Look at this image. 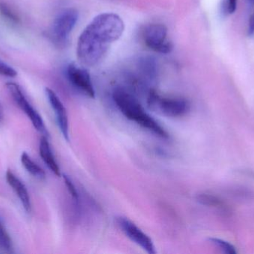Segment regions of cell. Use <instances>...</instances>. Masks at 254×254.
Listing matches in <instances>:
<instances>
[{"mask_svg":"<svg viewBox=\"0 0 254 254\" xmlns=\"http://www.w3.org/2000/svg\"><path fill=\"white\" fill-rule=\"evenodd\" d=\"M78 12L74 8L63 10L55 18L50 30V37L58 45L65 44L78 20Z\"/></svg>","mask_w":254,"mask_h":254,"instance_id":"cell-4","label":"cell"},{"mask_svg":"<svg viewBox=\"0 0 254 254\" xmlns=\"http://www.w3.org/2000/svg\"><path fill=\"white\" fill-rule=\"evenodd\" d=\"M237 7V0H224L222 3V13L225 16L235 13Z\"/></svg>","mask_w":254,"mask_h":254,"instance_id":"cell-18","label":"cell"},{"mask_svg":"<svg viewBox=\"0 0 254 254\" xmlns=\"http://www.w3.org/2000/svg\"><path fill=\"white\" fill-rule=\"evenodd\" d=\"M39 150H40V155L43 161H44L48 168L51 170L55 175L58 177H61V170H60L59 166L55 160V156L52 153V149H51L50 144L48 141L47 137L43 136L40 139V146H39Z\"/></svg>","mask_w":254,"mask_h":254,"instance_id":"cell-11","label":"cell"},{"mask_svg":"<svg viewBox=\"0 0 254 254\" xmlns=\"http://www.w3.org/2000/svg\"><path fill=\"white\" fill-rule=\"evenodd\" d=\"M46 94L49 104H51V107L55 112L60 131L65 140L68 142L70 140L69 122H68L66 109L53 90L49 88H46Z\"/></svg>","mask_w":254,"mask_h":254,"instance_id":"cell-9","label":"cell"},{"mask_svg":"<svg viewBox=\"0 0 254 254\" xmlns=\"http://www.w3.org/2000/svg\"><path fill=\"white\" fill-rule=\"evenodd\" d=\"M113 98L119 111L128 120L135 122L160 138L170 137L165 128L146 113L138 100L131 92L122 88H117L113 92Z\"/></svg>","mask_w":254,"mask_h":254,"instance_id":"cell-2","label":"cell"},{"mask_svg":"<svg viewBox=\"0 0 254 254\" xmlns=\"http://www.w3.org/2000/svg\"><path fill=\"white\" fill-rule=\"evenodd\" d=\"M147 104L153 111L172 118L182 117L186 115L190 108V103L185 98L162 96L154 89L149 90Z\"/></svg>","mask_w":254,"mask_h":254,"instance_id":"cell-3","label":"cell"},{"mask_svg":"<svg viewBox=\"0 0 254 254\" xmlns=\"http://www.w3.org/2000/svg\"><path fill=\"white\" fill-rule=\"evenodd\" d=\"M0 248L4 252H8V253L13 252V244H12L11 239L1 221H0Z\"/></svg>","mask_w":254,"mask_h":254,"instance_id":"cell-14","label":"cell"},{"mask_svg":"<svg viewBox=\"0 0 254 254\" xmlns=\"http://www.w3.org/2000/svg\"><path fill=\"white\" fill-rule=\"evenodd\" d=\"M0 13L3 17L13 23L19 22V16L13 11V9L10 8V6L6 3L0 2Z\"/></svg>","mask_w":254,"mask_h":254,"instance_id":"cell-15","label":"cell"},{"mask_svg":"<svg viewBox=\"0 0 254 254\" xmlns=\"http://www.w3.org/2000/svg\"><path fill=\"white\" fill-rule=\"evenodd\" d=\"M63 177H64L65 186H66L67 189H68V192H69L70 195H71V198L75 201L76 204H78L79 201H80V195H79L78 191H77L75 185L74 184L72 180H71V179L68 176L65 175V174H63Z\"/></svg>","mask_w":254,"mask_h":254,"instance_id":"cell-17","label":"cell"},{"mask_svg":"<svg viewBox=\"0 0 254 254\" xmlns=\"http://www.w3.org/2000/svg\"><path fill=\"white\" fill-rule=\"evenodd\" d=\"M6 86H7L10 95L13 97L15 102L19 106V108L28 116L36 130L39 132L42 133L44 136L48 135L47 130L45 126L43 119L37 113V110L28 102V100L24 95L20 86L14 82H7L6 84Z\"/></svg>","mask_w":254,"mask_h":254,"instance_id":"cell-6","label":"cell"},{"mask_svg":"<svg viewBox=\"0 0 254 254\" xmlns=\"http://www.w3.org/2000/svg\"><path fill=\"white\" fill-rule=\"evenodd\" d=\"M116 223L126 237L146 251L148 254H156V249L152 239L129 219L123 216H119L116 219Z\"/></svg>","mask_w":254,"mask_h":254,"instance_id":"cell-7","label":"cell"},{"mask_svg":"<svg viewBox=\"0 0 254 254\" xmlns=\"http://www.w3.org/2000/svg\"><path fill=\"white\" fill-rule=\"evenodd\" d=\"M209 241L213 243L216 247L219 248L224 253L228 254H236L237 253L235 247L228 242L218 238H210Z\"/></svg>","mask_w":254,"mask_h":254,"instance_id":"cell-16","label":"cell"},{"mask_svg":"<svg viewBox=\"0 0 254 254\" xmlns=\"http://www.w3.org/2000/svg\"><path fill=\"white\" fill-rule=\"evenodd\" d=\"M248 33H249V35H252L254 34V8L253 13H252L250 18H249Z\"/></svg>","mask_w":254,"mask_h":254,"instance_id":"cell-20","label":"cell"},{"mask_svg":"<svg viewBox=\"0 0 254 254\" xmlns=\"http://www.w3.org/2000/svg\"><path fill=\"white\" fill-rule=\"evenodd\" d=\"M4 109H3L2 105H1V102H0V123L3 122V121H4Z\"/></svg>","mask_w":254,"mask_h":254,"instance_id":"cell-21","label":"cell"},{"mask_svg":"<svg viewBox=\"0 0 254 254\" xmlns=\"http://www.w3.org/2000/svg\"><path fill=\"white\" fill-rule=\"evenodd\" d=\"M125 24L116 13L98 15L80 34L77 42V58L83 66L94 67L107 53L110 45L122 35Z\"/></svg>","mask_w":254,"mask_h":254,"instance_id":"cell-1","label":"cell"},{"mask_svg":"<svg viewBox=\"0 0 254 254\" xmlns=\"http://www.w3.org/2000/svg\"><path fill=\"white\" fill-rule=\"evenodd\" d=\"M142 38L145 45L154 52L170 53L173 44L167 40V28L162 24H149L142 31Z\"/></svg>","mask_w":254,"mask_h":254,"instance_id":"cell-5","label":"cell"},{"mask_svg":"<svg viewBox=\"0 0 254 254\" xmlns=\"http://www.w3.org/2000/svg\"><path fill=\"white\" fill-rule=\"evenodd\" d=\"M21 162L27 171L36 178L40 180L46 178V173L43 169L40 168L35 162H34L26 152H23L21 155Z\"/></svg>","mask_w":254,"mask_h":254,"instance_id":"cell-12","label":"cell"},{"mask_svg":"<svg viewBox=\"0 0 254 254\" xmlns=\"http://www.w3.org/2000/svg\"><path fill=\"white\" fill-rule=\"evenodd\" d=\"M252 4H254V0H249Z\"/></svg>","mask_w":254,"mask_h":254,"instance_id":"cell-22","label":"cell"},{"mask_svg":"<svg viewBox=\"0 0 254 254\" xmlns=\"http://www.w3.org/2000/svg\"><path fill=\"white\" fill-rule=\"evenodd\" d=\"M6 180H7V183L10 185V187L14 191L18 198L20 200L25 211L31 213V199H30L29 194H28L25 185L10 170H8L6 173Z\"/></svg>","mask_w":254,"mask_h":254,"instance_id":"cell-10","label":"cell"},{"mask_svg":"<svg viewBox=\"0 0 254 254\" xmlns=\"http://www.w3.org/2000/svg\"><path fill=\"white\" fill-rule=\"evenodd\" d=\"M198 200L203 205L216 207V208L220 209V210L224 209V210H226V207H225L224 203L220 201L219 198L213 196V195L202 194V195H200L198 197Z\"/></svg>","mask_w":254,"mask_h":254,"instance_id":"cell-13","label":"cell"},{"mask_svg":"<svg viewBox=\"0 0 254 254\" xmlns=\"http://www.w3.org/2000/svg\"><path fill=\"white\" fill-rule=\"evenodd\" d=\"M0 75L13 78L16 76L17 73L13 67H10L8 64H5L0 60Z\"/></svg>","mask_w":254,"mask_h":254,"instance_id":"cell-19","label":"cell"},{"mask_svg":"<svg viewBox=\"0 0 254 254\" xmlns=\"http://www.w3.org/2000/svg\"><path fill=\"white\" fill-rule=\"evenodd\" d=\"M67 76L73 86L80 92L89 98H95V92L92 79L86 69L80 68L74 64H70L67 68Z\"/></svg>","mask_w":254,"mask_h":254,"instance_id":"cell-8","label":"cell"}]
</instances>
